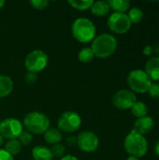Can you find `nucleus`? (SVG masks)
<instances>
[{
    "instance_id": "f257e3e1",
    "label": "nucleus",
    "mask_w": 159,
    "mask_h": 160,
    "mask_svg": "<svg viewBox=\"0 0 159 160\" xmlns=\"http://www.w3.org/2000/svg\"><path fill=\"white\" fill-rule=\"evenodd\" d=\"M117 48L116 38L110 34H101L93 40L91 49L95 56L98 58H107L113 54Z\"/></svg>"
},
{
    "instance_id": "f03ea898",
    "label": "nucleus",
    "mask_w": 159,
    "mask_h": 160,
    "mask_svg": "<svg viewBox=\"0 0 159 160\" xmlns=\"http://www.w3.org/2000/svg\"><path fill=\"white\" fill-rule=\"evenodd\" d=\"M124 146L128 155L138 158L144 157L148 151V143L146 138L143 135L137 133L133 129L126 137Z\"/></svg>"
},
{
    "instance_id": "7ed1b4c3",
    "label": "nucleus",
    "mask_w": 159,
    "mask_h": 160,
    "mask_svg": "<svg viewBox=\"0 0 159 160\" xmlns=\"http://www.w3.org/2000/svg\"><path fill=\"white\" fill-rule=\"evenodd\" d=\"M96 26L93 22L86 18H79L72 24V35L80 42L87 43L96 38Z\"/></svg>"
},
{
    "instance_id": "20e7f679",
    "label": "nucleus",
    "mask_w": 159,
    "mask_h": 160,
    "mask_svg": "<svg viewBox=\"0 0 159 160\" xmlns=\"http://www.w3.org/2000/svg\"><path fill=\"white\" fill-rule=\"evenodd\" d=\"M23 125L28 132L34 134H42L45 133L47 129H49L50 120L45 114L41 112H32L25 116Z\"/></svg>"
},
{
    "instance_id": "39448f33",
    "label": "nucleus",
    "mask_w": 159,
    "mask_h": 160,
    "mask_svg": "<svg viewBox=\"0 0 159 160\" xmlns=\"http://www.w3.org/2000/svg\"><path fill=\"white\" fill-rule=\"evenodd\" d=\"M152 83V80L144 70L134 69L130 71L127 76V84L133 93H147Z\"/></svg>"
},
{
    "instance_id": "423d86ee",
    "label": "nucleus",
    "mask_w": 159,
    "mask_h": 160,
    "mask_svg": "<svg viewBox=\"0 0 159 160\" xmlns=\"http://www.w3.org/2000/svg\"><path fill=\"white\" fill-rule=\"evenodd\" d=\"M48 64V55L41 50H35L28 53L24 65L29 72L37 73L43 70Z\"/></svg>"
},
{
    "instance_id": "0eeeda50",
    "label": "nucleus",
    "mask_w": 159,
    "mask_h": 160,
    "mask_svg": "<svg viewBox=\"0 0 159 160\" xmlns=\"http://www.w3.org/2000/svg\"><path fill=\"white\" fill-rule=\"evenodd\" d=\"M57 125L59 129L62 131L72 133L80 128L82 125V119L81 116L75 112H65L59 116Z\"/></svg>"
},
{
    "instance_id": "6e6552de",
    "label": "nucleus",
    "mask_w": 159,
    "mask_h": 160,
    "mask_svg": "<svg viewBox=\"0 0 159 160\" xmlns=\"http://www.w3.org/2000/svg\"><path fill=\"white\" fill-rule=\"evenodd\" d=\"M22 131V125L18 119L7 118L0 123V135L5 139H17Z\"/></svg>"
},
{
    "instance_id": "1a4fd4ad",
    "label": "nucleus",
    "mask_w": 159,
    "mask_h": 160,
    "mask_svg": "<svg viewBox=\"0 0 159 160\" xmlns=\"http://www.w3.org/2000/svg\"><path fill=\"white\" fill-rule=\"evenodd\" d=\"M131 22L126 13L114 12L108 19L109 28L116 34H125L131 27Z\"/></svg>"
},
{
    "instance_id": "9d476101",
    "label": "nucleus",
    "mask_w": 159,
    "mask_h": 160,
    "mask_svg": "<svg viewBox=\"0 0 159 160\" xmlns=\"http://www.w3.org/2000/svg\"><path fill=\"white\" fill-rule=\"evenodd\" d=\"M137 102L135 93L131 90L123 89L116 92L112 97V104L119 110H128Z\"/></svg>"
},
{
    "instance_id": "9b49d317",
    "label": "nucleus",
    "mask_w": 159,
    "mask_h": 160,
    "mask_svg": "<svg viewBox=\"0 0 159 160\" xmlns=\"http://www.w3.org/2000/svg\"><path fill=\"white\" fill-rule=\"evenodd\" d=\"M77 144L80 149L86 153L95 152L99 144L97 136L92 131H83L77 138Z\"/></svg>"
},
{
    "instance_id": "f8f14e48",
    "label": "nucleus",
    "mask_w": 159,
    "mask_h": 160,
    "mask_svg": "<svg viewBox=\"0 0 159 160\" xmlns=\"http://www.w3.org/2000/svg\"><path fill=\"white\" fill-rule=\"evenodd\" d=\"M154 126H155V123H154L153 118L151 116L146 115L144 117L138 118L136 120L133 130L144 136V134L149 133L154 128Z\"/></svg>"
},
{
    "instance_id": "ddd939ff",
    "label": "nucleus",
    "mask_w": 159,
    "mask_h": 160,
    "mask_svg": "<svg viewBox=\"0 0 159 160\" xmlns=\"http://www.w3.org/2000/svg\"><path fill=\"white\" fill-rule=\"evenodd\" d=\"M146 74L152 81H159V56H156L148 60L145 65Z\"/></svg>"
},
{
    "instance_id": "4468645a",
    "label": "nucleus",
    "mask_w": 159,
    "mask_h": 160,
    "mask_svg": "<svg viewBox=\"0 0 159 160\" xmlns=\"http://www.w3.org/2000/svg\"><path fill=\"white\" fill-rule=\"evenodd\" d=\"M32 157L35 160H52L53 158L51 150L45 146H36L32 151Z\"/></svg>"
},
{
    "instance_id": "2eb2a0df",
    "label": "nucleus",
    "mask_w": 159,
    "mask_h": 160,
    "mask_svg": "<svg viewBox=\"0 0 159 160\" xmlns=\"http://www.w3.org/2000/svg\"><path fill=\"white\" fill-rule=\"evenodd\" d=\"M91 11L96 16H105L109 13L111 7L108 1H97L91 6Z\"/></svg>"
},
{
    "instance_id": "dca6fc26",
    "label": "nucleus",
    "mask_w": 159,
    "mask_h": 160,
    "mask_svg": "<svg viewBox=\"0 0 159 160\" xmlns=\"http://www.w3.org/2000/svg\"><path fill=\"white\" fill-rule=\"evenodd\" d=\"M13 89L12 80L5 75H0V98L8 96Z\"/></svg>"
},
{
    "instance_id": "f3484780",
    "label": "nucleus",
    "mask_w": 159,
    "mask_h": 160,
    "mask_svg": "<svg viewBox=\"0 0 159 160\" xmlns=\"http://www.w3.org/2000/svg\"><path fill=\"white\" fill-rule=\"evenodd\" d=\"M44 140L50 144H57L62 140L61 132L57 128H49L44 133Z\"/></svg>"
},
{
    "instance_id": "a211bd4d",
    "label": "nucleus",
    "mask_w": 159,
    "mask_h": 160,
    "mask_svg": "<svg viewBox=\"0 0 159 160\" xmlns=\"http://www.w3.org/2000/svg\"><path fill=\"white\" fill-rule=\"evenodd\" d=\"M108 2L111 8L119 13H125L130 7V2L127 0H111Z\"/></svg>"
},
{
    "instance_id": "6ab92c4d",
    "label": "nucleus",
    "mask_w": 159,
    "mask_h": 160,
    "mask_svg": "<svg viewBox=\"0 0 159 160\" xmlns=\"http://www.w3.org/2000/svg\"><path fill=\"white\" fill-rule=\"evenodd\" d=\"M132 114L137 118H142L147 115L148 108L146 104L142 101H137L131 108Z\"/></svg>"
},
{
    "instance_id": "aec40b11",
    "label": "nucleus",
    "mask_w": 159,
    "mask_h": 160,
    "mask_svg": "<svg viewBox=\"0 0 159 160\" xmlns=\"http://www.w3.org/2000/svg\"><path fill=\"white\" fill-rule=\"evenodd\" d=\"M21 149H22V144L20 143V142L17 139L8 140L7 142L6 143V147H5V150L11 156L19 154Z\"/></svg>"
},
{
    "instance_id": "412c9836",
    "label": "nucleus",
    "mask_w": 159,
    "mask_h": 160,
    "mask_svg": "<svg viewBox=\"0 0 159 160\" xmlns=\"http://www.w3.org/2000/svg\"><path fill=\"white\" fill-rule=\"evenodd\" d=\"M127 16H128V19L130 20L131 23H139L142 21L144 14H143V11L140 8L135 7L129 10Z\"/></svg>"
},
{
    "instance_id": "4be33fe9",
    "label": "nucleus",
    "mask_w": 159,
    "mask_h": 160,
    "mask_svg": "<svg viewBox=\"0 0 159 160\" xmlns=\"http://www.w3.org/2000/svg\"><path fill=\"white\" fill-rule=\"evenodd\" d=\"M94 1L93 0H69L68 4L79 10H86L91 8L93 5Z\"/></svg>"
},
{
    "instance_id": "5701e85b",
    "label": "nucleus",
    "mask_w": 159,
    "mask_h": 160,
    "mask_svg": "<svg viewBox=\"0 0 159 160\" xmlns=\"http://www.w3.org/2000/svg\"><path fill=\"white\" fill-rule=\"evenodd\" d=\"M94 57H95V54L92 49L89 47L82 49L79 52V60L82 63H90L94 60Z\"/></svg>"
},
{
    "instance_id": "b1692460",
    "label": "nucleus",
    "mask_w": 159,
    "mask_h": 160,
    "mask_svg": "<svg viewBox=\"0 0 159 160\" xmlns=\"http://www.w3.org/2000/svg\"><path fill=\"white\" fill-rule=\"evenodd\" d=\"M32 140H33V137H32L31 133L28 132L27 130L26 131H22V134L18 138V141L20 142V143L23 144V145H29L31 143Z\"/></svg>"
},
{
    "instance_id": "393cba45",
    "label": "nucleus",
    "mask_w": 159,
    "mask_h": 160,
    "mask_svg": "<svg viewBox=\"0 0 159 160\" xmlns=\"http://www.w3.org/2000/svg\"><path fill=\"white\" fill-rule=\"evenodd\" d=\"M51 152L52 154V157H54V158H63V156L66 152V149H65L64 145L57 143L52 146V148L51 149Z\"/></svg>"
},
{
    "instance_id": "a878e982",
    "label": "nucleus",
    "mask_w": 159,
    "mask_h": 160,
    "mask_svg": "<svg viewBox=\"0 0 159 160\" xmlns=\"http://www.w3.org/2000/svg\"><path fill=\"white\" fill-rule=\"evenodd\" d=\"M49 4L50 2L48 0H31L30 1V5L35 9H38V10L45 9L49 6Z\"/></svg>"
},
{
    "instance_id": "bb28decb",
    "label": "nucleus",
    "mask_w": 159,
    "mask_h": 160,
    "mask_svg": "<svg viewBox=\"0 0 159 160\" xmlns=\"http://www.w3.org/2000/svg\"><path fill=\"white\" fill-rule=\"evenodd\" d=\"M148 93L151 98H159V83H152L149 87Z\"/></svg>"
},
{
    "instance_id": "cd10ccee",
    "label": "nucleus",
    "mask_w": 159,
    "mask_h": 160,
    "mask_svg": "<svg viewBox=\"0 0 159 160\" xmlns=\"http://www.w3.org/2000/svg\"><path fill=\"white\" fill-rule=\"evenodd\" d=\"M24 80L28 84H32L37 80V73H33V72L28 71L24 76Z\"/></svg>"
},
{
    "instance_id": "c85d7f7f",
    "label": "nucleus",
    "mask_w": 159,
    "mask_h": 160,
    "mask_svg": "<svg viewBox=\"0 0 159 160\" xmlns=\"http://www.w3.org/2000/svg\"><path fill=\"white\" fill-rule=\"evenodd\" d=\"M0 160H13V158L5 149H0Z\"/></svg>"
},
{
    "instance_id": "c756f323",
    "label": "nucleus",
    "mask_w": 159,
    "mask_h": 160,
    "mask_svg": "<svg viewBox=\"0 0 159 160\" xmlns=\"http://www.w3.org/2000/svg\"><path fill=\"white\" fill-rule=\"evenodd\" d=\"M60 160H78V158L74 156H71V155H68V156H65L63 157Z\"/></svg>"
},
{
    "instance_id": "7c9ffc66",
    "label": "nucleus",
    "mask_w": 159,
    "mask_h": 160,
    "mask_svg": "<svg viewBox=\"0 0 159 160\" xmlns=\"http://www.w3.org/2000/svg\"><path fill=\"white\" fill-rule=\"evenodd\" d=\"M143 52H144L145 55H150L152 53V47L151 46H146Z\"/></svg>"
},
{
    "instance_id": "2f4dec72",
    "label": "nucleus",
    "mask_w": 159,
    "mask_h": 160,
    "mask_svg": "<svg viewBox=\"0 0 159 160\" xmlns=\"http://www.w3.org/2000/svg\"><path fill=\"white\" fill-rule=\"evenodd\" d=\"M155 153L156 155L159 157V141L156 143V146H155Z\"/></svg>"
},
{
    "instance_id": "473e14b6",
    "label": "nucleus",
    "mask_w": 159,
    "mask_h": 160,
    "mask_svg": "<svg viewBox=\"0 0 159 160\" xmlns=\"http://www.w3.org/2000/svg\"><path fill=\"white\" fill-rule=\"evenodd\" d=\"M127 160H140V159H139L138 158H136V157H131V156H130V157L127 158Z\"/></svg>"
},
{
    "instance_id": "72a5a7b5",
    "label": "nucleus",
    "mask_w": 159,
    "mask_h": 160,
    "mask_svg": "<svg viewBox=\"0 0 159 160\" xmlns=\"http://www.w3.org/2000/svg\"><path fill=\"white\" fill-rule=\"evenodd\" d=\"M5 5V1L4 0H0V8H2Z\"/></svg>"
},
{
    "instance_id": "f704fd0d",
    "label": "nucleus",
    "mask_w": 159,
    "mask_h": 160,
    "mask_svg": "<svg viewBox=\"0 0 159 160\" xmlns=\"http://www.w3.org/2000/svg\"><path fill=\"white\" fill-rule=\"evenodd\" d=\"M3 143V137L0 135V146H1V144Z\"/></svg>"
}]
</instances>
